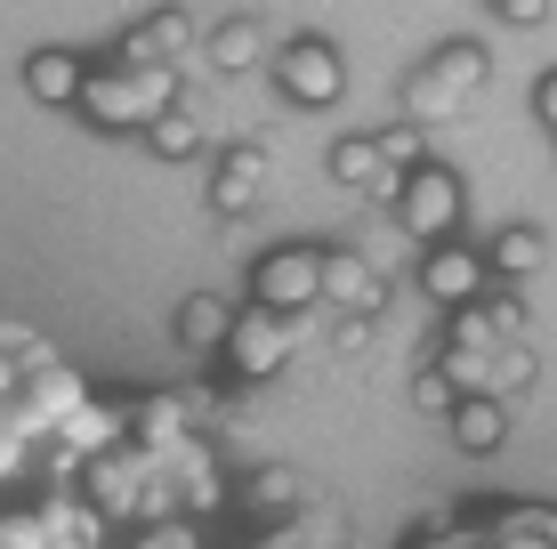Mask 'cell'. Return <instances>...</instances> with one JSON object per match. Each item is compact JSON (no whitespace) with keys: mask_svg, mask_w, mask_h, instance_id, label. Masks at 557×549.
<instances>
[{"mask_svg":"<svg viewBox=\"0 0 557 549\" xmlns=\"http://www.w3.org/2000/svg\"><path fill=\"white\" fill-rule=\"evenodd\" d=\"M323 308L332 315H380L388 308V267H380V251H323Z\"/></svg>","mask_w":557,"mask_h":549,"instance_id":"ba28073f","label":"cell"},{"mask_svg":"<svg viewBox=\"0 0 557 549\" xmlns=\"http://www.w3.org/2000/svg\"><path fill=\"white\" fill-rule=\"evenodd\" d=\"M493 9H502L509 25H542V16L557 9V0H493Z\"/></svg>","mask_w":557,"mask_h":549,"instance_id":"83f0119b","label":"cell"},{"mask_svg":"<svg viewBox=\"0 0 557 549\" xmlns=\"http://www.w3.org/2000/svg\"><path fill=\"white\" fill-rule=\"evenodd\" d=\"M251 9H283V0H251Z\"/></svg>","mask_w":557,"mask_h":549,"instance_id":"f546056e","label":"cell"},{"mask_svg":"<svg viewBox=\"0 0 557 549\" xmlns=\"http://www.w3.org/2000/svg\"><path fill=\"white\" fill-rule=\"evenodd\" d=\"M307 501H315V485H307L292 461H267V469H251V477H243V517H259L267 534H275V525H292Z\"/></svg>","mask_w":557,"mask_h":549,"instance_id":"8fae6325","label":"cell"},{"mask_svg":"<svg viewBox=\"0 0 557 549\" xmlns=\"http://www.w3.org/2000/svg\"><path fill=\"white\" fill-rule=\"evenodd\" d=\"M533 113L557 129V73H542V82H533Z\"/></svg>","mask_w":557,"mask_h":549,"instance_id":"f1b7e54d","label":"cell"},{"mask_svg":"<svg viewBox=\"0 0 557 549\" xmlns=\"http://www.w3.org/2000/svg\"><path fill=\"white\" fill-rule=\"evenodd\" d=\"M186 428H195V396H178V388L138 396V445H146V452H178Z\"/></svg>","mask_w":557,"mask_h":549,"instance_id":"9a60e30c","label":"cell"},{"mask_svg":"<svg viewBox=\"0 0 557 549\" xmlns=\"http://www.w3.org/2000/svg\"><path fill=\"white\" fill-rule=\"evenodd\" d=\"M372 138H380V154H388V170H405V178H412V170H429V162H436V146H429V129H420V122L372 129Z\"/></svg>","mask_w":557,"mask_h":549,"instance_id":"cb8c5ba5","label":"cell"},{"mask_svg":"<svg viewBox=\"0 0 557 549\" xmlns=\"http://www.w3.org/2000/svg\"><path fill=\"white\" fill-rule=\"evenodd\" d=\"M533 372H542V364H533L525 339H517V348H502V355H493V396H525V388H533Z\"/></svg>","mask_w":557,"mask_h":549,"instance_id":"d4e9b609","label":"cell"},{"mask_svg":"<svg viewBox=\"0 0 557 549\" xmlns=\"http://www.w3.org/2000/svg\"><path fill=\"white\" fill-rule=\"evenodd\" d=\"M460 211H469V195H460V178L445 162L412 170L405 178V202H396V235L420 242V251H436V242H460Z\"/></svg>","mask_w":557,"mask_h":549,"instance_id":"7a4b0ae2","label":"cell"},{"mask_svg":"<svg viewBox=\"0 0 557 549\" xmlns=\"http://www.w3.org/2000/svg\"><path fill=\"white\" fill-rule=\"evenodd\" d=\"M267 549H348V509L315 494L292 525H275V534H267Z\"/></svg>","mask_w":557,"mask_h":549,"instance_id":"e0dca14e","label":"cell"},{"mask_svg":"<svg viewBox=\"0 0 557 549\" xmlns=\"http://www.w3.org/2000/svg\"><path fill=\"white\" fill-rule=\"evenodd\" d=\"M509 437V412H502V396H469V404L453 412V445L460 452H493Z\"/></svg>","mask_w":557,"mask_h":549,"instance_id":"d6986e66","label":"cell"},{"mask_svg":"<svg viewBox=\"0 0 557 549\" xmlns=\"http://www.w3.org/2000/svg\"><path fill=\"white\" fill-rule=\"evenodd\" d=\"M429 73H436V82H453L460 98H476V89H485V73H493V57L476 49V41H445V49L429 57Z\"/></svg>","mask_w":557,"mask_h":549,"instance_id":"7402d4cb","label":"cell"},{"mask_svg":"<svg viewBox=\"0 0 557 549\" xmlns=\"http://www.w3.org/2000/svg\"><path fill=\"white\" fill-rule=\"evenodd\" d=\"M267 73H275V89H283L292 105H339V98H348V65H339V49H332V41H315V33L283 41Z\"/></svg>","mask_w":557,"mask_h":549,"instance_id":"5b68a950","label":"cell"},{"mask_svg":"<svg viewBox=\"0 0 557 549\" xmlns=\"http://www.w3.org/2000/svg\"><path fill=\"white\" fill-rule=\"evenodd\" d=\"M251 65H275V49H267V33H259V16H226L219 33L202 41V65L195 73H219V82H243ZM186 73V82H195Z\"/></svg>","mask_w":557,"mask_h":549,"instance_id":"7c38bea8","label":"cell"},{"mask_svg":"<svg viewBox=\"0 0 557 549\" xmlns=\"http://www.w3.org/2000/svg\"><path fill=\"white\" fill-rule=\"evenodd\" d=\"M251 308L315 315L323 308V251H307V242H275V251L251 267Z\"/></svg>","mask_w":557,"mask_h":549,"instance_id":"3957f363","label":"cell"},{"mask_svg":"<svg viewBox=\"0 0 557 549\" xmlns=\"http://www.w3.org/2000/svg\"><path fill=\"white\" fill-rule=\"evenodd\" d=\"M146 154H162V162H186V154H202V113H195V98H186V105H170L162 122L146 129Z\"/></svg>","mask_w":557,"mask_h":549,"instance_id":"ffe728a7","label":"cell"},{"mask_svg":"<svg viewBox=\"0 0 557 549\" xmlns=\"http://www.w3.org/2000/svg\"><path fill=\"white\" fill-rule=\"evenodd\" d=\"M122 65L129 73H195L202 65V33L186 9H153L138 33H122Z\"/></svg>","mask_w":557,"mask_h":549,"instance_id":"8992f818","label":"cell"},{"mask_svg":"<svg viewBox=\"0 0 557 549\" xmlns=\"http://www.w3.org/2000/svg\"><path fill=\"white\" fill-rule=\"evenodd\" d=\"M251 549H267V534H259V541H251Z\"/></svg>","mask_w":557,"mask_h":549,"instance_id":"4dcf8cb0","label":"cell"},{"mask_svg":"<svg viewBox=\"0 0 557 549\" xmlns=\"http://www.w3.org/2000/svg\"><path fill=\"white\" fill-rule=\"evenodd\" d=\"M89 73H98V65H82L73 49H33V57H25V89H33L41 105H73V113H82Z\"/></svg>","mask_w":557,"mask_h":549,"instance_id":"4fadbf2b","label":"cell"},{"mask_svg":"<svg viewBox=\"0 0 557 549\" xmlns=\"http://www.w3.org/2000/svg\"><path fill=\"white\" fill-rule=\"evenodd\" d=\"M129 549H202V534L186 517H170V525H138V541Z\"/></svg>","mask_w":557,"mask_h":549,"instance_id":"4316f807","label":"cell"},{"mask_svg":"<svg viewBox=\"0 0 557 549\" xmlns=\"http://www.w3.org/2000/svg\"><path fill=\"white\" fill-rule=\"evenodd\" d=\"M57 549H65V541H57Z\"/></svg>","mask_w":557,"mask_h":549,"instance_id":"1f68e13d","label":"cell"},{"mask_svg":"<svg viewBox=\"0 0 557 549\" xmlns=\"http://www.w3.org/2000/svg\"><path fill=\"white\" fill-rule=\"evenodd\" d=\"M460 105H469V98H460V89L453 82H436V73L429 65H420L412 73V82H405V122H420V129H436V122H453V113Z\"/></svg>","mask_w":557,"mask_h":549,"instance_id":"44dd1931","label":"cell"},{"mask_svg":"<svg viewBox=\"0 0 557 549\" xmlns=\"http://www.w3.org/2000/svg\"><path fill=\"white\" fill-rule=\"evenodd\" d=\"M235 324H243V315L226 308L219 291H195V299H178V348H186V355H226Z\"/></svg>","mask_w":557,"mask_h":549,"instance_id":"5bb4252c","label":"cell"},{"mask_svg":"<svg viewBox=\"0 0 557 549\" xmlns=\"http://www.w3.org/2000/svg\"><path fill=\"white\" fill-rule=\"evenodd\" d=\"M420 291H429L436 299V308H476V299H485L493 291V259L485 251H469V242H436V251H420Z\"/></svg>","mask_w":557,"mask_h":549,"instance_id":"52a82bcc","label":"cell"},{"mask_svg":"<svg viewBox=\"0 0 557 549\" xmlns=\"http://www.w3.org/2000/svg\"><path fill=\"white\" fill-rule=\"evenodd\" d=\"M259 195H267V146L259 138H235L219 154V170H210V211L243 219V211H259Z\"/></svg>","mask_w":557,"mask_h":549,"instance_id":"30bf717a","label":"cell"},{"mask_svg":"<svg viewBox=\"0 0 557 549\" xmlns=\"http://www.w3.org/2000/svg\"><path fill=\"white\" fill-rule=\"evenodd\" d=\"M307 348L299 339V315H275V308H243V324L235 339H226V364H235V380L243 388H259V380H275L283 364Z\"/></svg>","mask_w":557,"mask_h":549,"instance_id":"277c9868","label":"cell"},{"mask_svg":"<svg viewBox=\"0 0 557 549\" xmlns=\"http://www.w3.org/2000/svg\"><path fill=\"white\" fill-rule=\"evenodd\" d=\"M170 469H178V501H186V517H210V509L226 501V477H219V452L186 437L178 452H170Z\"/></svg>","mask_w":557,"mask_h":549,"instance_id":"2e32d148","label":"cell"},{"mask_svg":"<svg viewBox=\"0 0 557 549\" xmlns=\"http://www.w3.org/2000/svg\"><path fill=\"white\" fill-rule=\"evenodd\" d=\"M485 259H493V275H502V283H525V275H542V259H549V235H542V226H502Z\"/></svg>","mask_w":557,"mask_h":549,"instance_id":"ac0fdd59","label":"cell"},{"mask_svg":"<svg viewBox=\"0 0 557 549\" xmlns=\"http://www.w3.org/2000/svg\"><path fill=\"white\" fill-rule=\"evenodd\" d=\"M372 348H380L372 315H339V324H332V355H339V364H363Z\"/></svg>","mask_w":557,"mask_h":549,"instance_id":"484cf974","label":"cell"},{"mask_svg":"<svg viewBox=\"0 0 557 549\" xmlns=\"http://www.w3.org/2000/svg\"><path fill=\"white\" fill-rule=\"evenodd\" d=\"M460 404H469V396H460L436 364H420V372H412V412H420V421H445V428H453V412H460Z\"/></svg>","mask_w":557,"mask_h":549,"instance_id":"603a6c76","label":"cell"},{"mask_svg":"<svg viewBox=\"0 0 557 549\" xmlns=\"http://www.w3.org/2000/svg\"><path fill=\"white\" fill-rule=\"evenodd\" d=\"M170 105H186V73H129V65H98L82 89V122L89 129H153Z\"/></svg>","mask_w":557,"mask_h":549,"instance_id":"6da1fadb","label":"cell"},{"mask_svg":"<svg viewBox=\"0 0 557 549\" xmlns=\"http://www.w3.org/2000/svg\"><path fill=\"white\" fill-rule=\"evenodd\" d=\"M332 178L348 186V195L380 202L388 219H396V202H405V170H388V154H380V138H339V146H332Z\"/></svg>","mask_w":557,"mask_h":549,"instance_id":"9c48e42d","label":"cell"}]
</instances>
